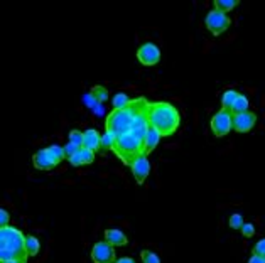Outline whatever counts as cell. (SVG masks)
Here are the masks:
<instances>
[{
  "label": "cell",
  "mask_w": 265,
  "mask_h": 263,
  "mask_svg": "<svg viewBox=\"0 0 265 263\" xmlns=\"http://www.w3.org/2000/svg\"><path fill=\"white\" fill-rule=\"evenodd\" d=\"M248 98L245 96V95L238 93L237 100H235L233 106H232V115H238V113H245L248 112Z\"/></svg>",
  "instance_id": "obj_16"
},
{
  "label": "cell",
  "mask_w": 265,
  "mask_h": 263,
  "mask_svg": "<svg viewBox=\"0 0 265 263\" xmlns=\"http://www.w3.org/2000/svg\"><path fill=\"white\" fill-rule=\"evenodd\" d=\"M245 224V219H243V216L241 215H232L230 216V228L232 230H241V226Z\"/></svg>",
  "instance_id": "obj_25"
},
{
  "label": "cell",
  "mask_w": 265,
  "mask_h": 263,
  "mask_svg": "<svg viewBox=\"0 0 265 263\" xmlns=\"http://www.w3.org/2000/svg\"><path fill=\"white\" fill-rule=\"evenodd\" d=\"M159 140H161V133H159L156 128L150 127L145 139H144V155H149L150 152L159 145Z\"/></svg>",
  "instance_id": "obj_15"
},
{
  "label": "cell",
  "mask_w": 265,
  "mask_h": 263,
  "mask_svg": "<svg viewBox=\"0 0 265 263\" xmlns=\"http://www.w3.org/2000/svg\"><path fill=\"white\" fill-rule=\"evenodd\" d=\"M48 154L51 157V161L54 162V166L61 164L64 159H66V154H64V147H59V145H49L48 148Z\"/></svg>",
  "instance_id": "obj_17"
},
{
  "label": "cell",
  "mask_w": 265,
  "mask_h": 263,
  "mask_svg": "<svg viewBox=\"0 0 265 263\" xmlns=\"http://www.w3.org/2000/svg\"><path fill=\"white\" fill-rule=\"evenodd\" d=\"M70 142L74 143L76 147L81 148V147H83V142H85V132L71 130V132H70Z\"/></svg>",
  "instance_id": "obj_24"
},
{
  "label": "cell",
  "mask_w": 265,
  "mask_h": 263,
  "mask_svg": "<svg viewBox=\"0 0 265 263\" xmlns=\"http://www.w3.org/2000/svg\"><path fill=\"white\" fill-rule=\"evenodd\" d=\"M41 250V243L36 236H25V251H27L29 257H36Z\"/></svg>",
  "instance_id": "obj_18"
},
{
  "label": "cell",
  "mask_w": 265,
  "mask_h": 263,
  "mask_svg": "<svg viewBox=\"0 0 265 263\" xmlns=\"http://www.w3.org/2000/svg\"><path fill=\"white\" fill-rule=\"evenodd\" d=\"M134 108L128 103L127 108L123 110H113L112 113L107 117V121H105V128L107 132L113 133V135L119 139V137L125 135L132 130V123H134Z\"/></svg>",
  "instance_id": "obj_4"
},
{
  "label": "cell",
  "mask_w": 265,
  "mask_h": 263,
  "mask_svg": "<svg viewBox=\"0 0 265 263\" xmlns=\"http://www.w3.org/2000/svg\"><path fill=\"white\" fill-rule=\"evenodd\" d=\"M32 164H34V167L39 170H51L56 167L54 162H52L51 157H49L46 148H41V150H37L36 154L32 155Z\"/></svg>",
  "instance_id": "obj_11"
},
{
  "label": "cell",
  "mask_w": 265,
  "mask_h": 263,
  "mask_svg": "<svg viewBox=\"0 0 265 263\" xmlns=\"http://www.w3.org/2000/svg\"><path fill=\"white\" fill-rule=\"evenodd\" d=\"M115 142H117V137L113 135V133L110 132H105L103 135H101V143H100V150H113V147H115Z\"/></svg>",
  "instance_id": "obj_21"
},
{
  "label": "cell",
  "mask_w": 265,
  "mask_h": 263,
  "mask_svg": "<svg viewBox=\"0 0 265 263\" xmlns=\"http://www.w3.org/2000/svg\"><path fill=\"white\" fill-rule=\"evenodd\" d=\"M257 123V115L253 112H245L233 115V130L238 133H247L255 127Z\"/></svg>",
  "instance_id": "obj_9"
},
{
  "label": "cell",
  "mask_w": 265,
  "mask_h": 263,
  "mask_svg": "<svg viewBox=\"0 0 265 263\" xmlns=\"http://www.w3.org/2000/svg\"><path fill=\"white\" fill-rule=\"evenodd\" d=\"M90 95H92V96L95 98V101H96L98 105H101V103L107 101L108 98H110L108 90H107V88H103V86H100V85L93 86L92 91H90Z\"/></svg>",
  "instance_id": "obj_19"
},
{
  "label": "cell",
  "mask_w": 265,
  "mask_h": 263,
  "mask_svg": "<svg viewBox=\"0 0 265 263\" xmlns=\"http://www.w3.org/2000/svg\"><path fill=\"white\" fill-rule=\"evenodd\" d=\"M0 250L12 251L17 255L19 260L27 262V251H25V236L21 230L14 226L0 228Z\"/></svg>",
  "instance_id": "obj_3"
},
{
  "label": "cell",
  "mask_w": 265,
  "mask_h": 263,
  "mask_svg": "<svg viewBox=\"0 0 265 263\" xmlns=\"http://www.w3.org/2000/svg\"><path fill=\"white\" fill-rule=\"evenodd\" d=\"M237 96H238V93L235 90H226L221 96V110L232 112V106H233L235 100H237Z\"/></svg>",
  "instance_id": "obj_20"
},
{
  "label": "cell",
  "mask_w": 265,
  "mask_h": 263,
  "mask_svg": "<svg viewBox=\"0 0 265 263\" xmlns=\"http://www.w3.org/2000/svg\"><path fill=\"white\" fill-rule=\"evenodd\" d=\"M130 169H132V174H134L135 182H137V184H144V182H145V179L149 177V174H150L149 159H147L145 155H141L137 161L132 164Z\"/></svg>",
  "instance_id": "obj_10"
},
{
  "label": "cell",
  "mask_w": 265,
  "mask_h": 263,
  "mask_svg": "<svg viewBox=\"0 0 265 263\" xmlns=\"http://www.w3.org/2000/svg\"><path fill=\"white\" fill-rule=\"evenodd\" d=\"M141 257H142V263H161V258L149 250H144L141 253Z\"/></svg>",
  "instance_id": "obj_26"
},
{
  "label": "cell",
  "mask_w": 265,
  "mask_h": 263,
  "mask_svg": "<svg viewBox=\"0 0 265 263\" xmlns=\"http://www.w3.org/2000/svg\"><path fill=\"white\" fill-rule=\"evenodd\" d=\"M241 235L245 236V238H252L253 235H255V226H253L252 223H245L243 226H241Z\"/></svg>",
  "instance_id": "obj_27"
},
{
  "label": "cell",
  "mask_w": 265,
  "mask_h": 263,
  "mask_svg": "<svg viewBox=\"0 0 265 263\" xmlns=\"http://www.w3.org/2000/svg\"><path fill=\"white\" fill-rule=\"evenodd\" d=\"M105 241H108L113 246H125L127 245V236L122 230H117V228H110L105 231Z\"/></svg>",
  "instance_id": "obj_13"
},
{
  "label": "cell",
  "mask_w": 265,
  "mask_h": 263,
  "mask_svg": "<svg viewBox=\"0 0 265 263\" xmlns=\"http://www.w3.org/2000/svg\"><path fill=\"white\" fill-rule=\"evenodd\" d=\"M117 263H135L134 258H128V257H123V258H119Z\"/></svg>",
  "instance_id": "obj_32"
},
{
  "label": "cell",
  "mask_w": 265,
  "mask_h": 263,
  "mask_svg": "<svg viewBox=\"0 0 265 263\" xmlns=\"http://www.w3.org/2000/svg\"><path fill=\"white\" fill-rule=\"evenodd\" d=\"M179 110L168 101H154L149 108V125L161 133V137H171L179 128Z\"/></svg>",
  "instance_id": "obj_1"
},
{
  "label": "cell",
  "mask_w": 265,
  "mask_h": 263,
  "mask_svg": "<svg viewBox=\"0 0 265 263\" xmlns=\"http://www.w3.org/2000/svg\"><path fill=\"white\" fill-rule=\"evenodd\" d=\"M128 103H130V100H128V96H127L125 93H117L115 96L112 98L113 110H123V108H127Z\"/></svg>",
  "instance_id": "obj_23"
},
{
  "label": "cell",
  "mask_w": 265,
  "mask_h": 263,
  "mask_svg": "<svg viewBox=\"0 0 265 263\" xmlns=\"http://www.w3.org/2000/svg\"><path fill=\"white\" fill-rule=\"evenodd\" d=\"M248 263H265V258H264V257H260V255H255V253H253L252 257H250Z\"/></svg>",
  "instance_id": "obj_31"
},
{
  "label": "cell",
  "mask_w": 265,
  "mask_h": 263,
  "mask_svg": "<svg viewBox=\"0 0 265 263\" xmlns=\"http://www.w3.org/2000/svg\"><path fill=\"white\" fill-rule=\"evenodd\" d=\"M253 253H255V255H260V257H264V258H265V238L255 243V246H253Z\"/></svg>",
  "instance_id": "obj_29"
},
{
  "label": "cell",
  "mask_w": 265,
  "mask_h": 263,
  "mask_svg": "<svg viewBox=\"0 0 265 263\" xmlns=\"http://www.w3.org/2000/svg\"><path fill=\"white\" fill-rule=\"evenodd\" d=\"M230 24H232V19H230L226 14L219 12V10H217V9L210 10L206 15V19H204V25H206V29L210 30L213 36H219V34H223L226 29L230 27Z\"/></svg>",
  "instance_id": "obj_6"
},
{
  "label": "cell",
  "mask_w": 265,
  "mask_h": 263,
  "mask_svg": "<svg viewBox=\"0 0 265 263\" xmlns=\"http://www.w3.org/2000/svg\"><path fill=\"white\" fill-rule=\"evenodd\" d=\"M78 150H79V147H76L74 143H71V142H68L66 145H64V154H66L68 159H71L73 155H76Z\"/></svg>",
  "instance_id": "obj_28"
},
{
  "label": "cell",
  "mask_w": 265,
  "mask_h": 263,
  "mask_svg": "<svg viewBox=\"0 0 265 263\" xmlns=\"http://www.w3.org/2000/svg\"><path fill=\"white\" fill-rule=\"evenodd\" d=\"M0 263H25L22 260H9V262H0Z\"/></svg>",
  "instance_id": "obj_33"
},
{
  "label": "cell",
  "mask_w": 265,
  "mask_h": 263,
  "mask_svg": "<svg viewBox=\"0 0 265 263\" xmlns=\"http://www.w3.org/2000/svg\"><path fill=\"white\" fill-rule=\"evenodd\" d=\"M93 263H115V246L108 241H98L92 250Z\"/></svg>",
  "instance_id": "obj_8"
},
{
  "label": "cell",
  "mask_w": 265,
  "mask_h": 263,
  "mask_svg": "<svg viewBox=\"0 0 265 263\" xmlns=\"http://www.w3.org/2000/svg\"><path fill=\"white\" fill-rule=\"evenodd\" d=\"M137 59L144 66H156L161 61V49L154 43H144L137 49Z\"/></svg>",
  "instance_id": "obj_7"
},
{
  "label": "cell",
  "mask_w": 265,
  "mask_h": 263,
  "mask_svg": "<svg viewBox=\"0 0 265 263\" xmlns=\"http://www.w3.org/2000/svg\"><path fill=\"white\" fill-rule=\"evenodd\" d=\"M93 161H95V152L90 150V148L81 147L78 150V154L70 159V164L74 167H79V166H88V164H92Z\"/></svg>",
  "instance_id": "obj_12"
},
{
  "label": "cell",
  "mask_w": 265,
  "mask_h": 263,
  "mask_svg": "<svg viewBox=\"0 0 265 263\" xmlns=\"http://www.w3.org/2000/svg\"><path fill=\"white\" fill-rule=\"evenodd\" d=\"M100 143H101V135L98 133V130L88 128V130L85 132V142H83V147L96 152V150H100Z\"/></svg>",
  "instance_id": "obj_14"
},
{
  "label": "cell",
  "mask_w": 265,
  "mask_h": 263,
  "mask_svg": "<svg viewBox=\"0 0 265 263\" xmlns=\"http://www.w3.org/2000/svg\"><path fill=\"white\" fill-rule=\"evenodd\" d=\"M211 132H213L215 137L221 139V137H226L230 132L233 130V115L228 110H219L218 113H215L213 118H211Z\"/></svg>",
  "instance_id": "obj_5"
},
{
  "label": "cell",
  "mask_w": 265,
  "mask_h": 263,
  "mask_svg": "<svg viewBox=\"0 0 265 263\" xmlns=\"http://www.w3.org/2000/svg\"><path fill=\"white\" fill-rule=\"evenodd\" d=\"M238 3H240L238 0H215V7H217V10H219V12H223V14L233 10Z\"/></svg>",
  "instance_id": "obj_22"
},
{
  "label": "cell",
  "mask_w": 265,
  "mask_h": 263,
  "mask_svg": "<svg viewBox=\"0 0 265 263\" xmlns=\"http://www.w3.org/2000/svg\"><path fill=\"white\" fill-rule=\"evenodd\" d=\"M113 152L119 155V159L125 166H132L141 155H144V142L128 132L117 139Z\"/></svg>",
  "instance_id": "obj_2"
},
{
  "label": "cell",
  "mask_w": 265,
  "mask_h": 263,
  "mask_svg": "<svg viewBox=\"0 0 265 263\" xmlns=\"http://www.w3.org/2000/svg\"><path fill=\"white\" fill-rule=\"evenodd\" d=\"M9 221H10V216L7 213V209H0V228H5L9 226Z\"/></svg>",
  "instance_id": "obj_30"
}]
</instances>
